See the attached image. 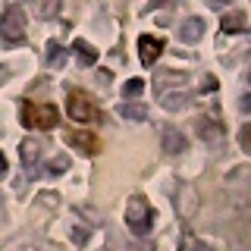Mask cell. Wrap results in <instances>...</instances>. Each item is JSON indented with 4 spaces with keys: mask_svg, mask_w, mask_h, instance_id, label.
I'll return each instance as SVG.
<instances>
[{
    "mask_svg": "<svg viewBox=\"0 0 251 251\" xmlns=\"http://www.w3.org/2000/svg\"><path fill=\"white\" fill-rule=\"evenodd\" d=\"M188 100H192V98H188V94L185 91H167V94H163V107H167V110H182V107H188Z\"/></svg>",
    "mask_w": 251,
    "mask_h": 251,
    "instance_id": "obj_14",
    "label": "cell"
},
{
    "mask_svg": "<svg viewBox=\"0 0 251 251\" xmlns=\"http://www.w3.org/2000/svg\"><path fill=\"white\" fill-rule=\"evenodd\" d=\"M239 145H242V151H248V154H251V123H248V126H242V132H239Z\"/></svg>",
    "mask_w": 251,
    "mask_h": 251,
    "instance_id": "obj_17",
    "label": "cell"
},
{
    "mask_svg": "<svg viewBox=\"0 0 251 251\" xmlns=\"http://www.w3.org/2000/svg\"><path fill=\"white\" fill-rule=\"evenodd\" d=\"M185 251H204V248L198 245V242H185Z\"/></svg>",
    "mask_w": 251,
    "mask_h": 251,
    "instance_id": "obj_19",
    "label": "cell"
},
{
    "mask_svg": "<svg viewBox=\"0 0 251 251\" xmlns=\"http://www.w3.org/2000/svg\"><path fill=\"white\" fill-rule=\"evenodd\" d=\"M66 113L73 116L75 123H100V120H104L98 100H94L85 88H69V94H66Z\"/></svg>",
    "mask_w": 251,
    "mask_h": 251,
    "instance_id": "obj_1",
    "label": "cell"
},
{
    "mask_svg": "<svg viewBox=\"0 0 251 251\" xmlns=\"http://www.w3.org/2000/svg\"><path fill=\"white\" fill-rule=\"evenodd\" d=\"M66 141L75 148V151H82V154H88V157H94V154L100 151V138L94 135V132H85V129L66 132Z\"/></svg>",
    "mask_w": 251,
    "mask_h": 251,
    "instance_id": "obj_5",
    "label": "cell"
},
{
    "mask_svg": "<svg viewBox=\"0 0 251 251\" xmlns=\"http://www.w3.org/2000/svg\"><path fill=\"white\" fill-rule=\"evenodd\" d=\"M179 38H182V41H188V44L201 41V38H204V19H198V16L185 19L182 25H179Z\"/></svg>",
    "mask_w": 251,
    "mask_h": 251,
    "instance_id": "obj_8",
    "label": "cell"
},
{
    "mask_svg": "<svg viewBox=\"0 0 251 251\" xmlns=\"http://www.w3.org/2000/svg\"><path fill=\"white\" fill-rule=\"evenodd\" d=\"M160 53H163V38H157V35H141L138 38V57H141L145 66H154Z\"/></svg>",
    "mask_w": 251,
    "mask_h": 251,
    "instance_id": "obj_6",
    "label": "cell"
},
{
    "mask_svg": "<svg viewBox=\"0 0 251 251\" xmlns=\"http://www.w3.org/2000/svg\"><path fill=\"white\" fill-rule=\"evenodd\" d=\"M151 223H154V210L151 204H148L141 195H132L129 201H126V226L132 229V235H148L151 232Z\"/></svg>",
    "mask_w": 251,
    "mask_h": 251,
    "instance_id": "obj_2",
    "label": "cell"
},
{
    "mask_svg": "<svg viewBox=\"0 0 251 251\" xmlns=\"http://www.w3.org/2000/svg\"><path fill=\"white\" fill-rule=\"evenodd\" d=\"M220 28H223V35H235V31H242V28H245V13H239V10L226 13L223 22H220Z\"/></svg>",
    "mask_w": 251,
    "mask_h": 251,
    "instance_id": "obj_12",
    "label": "cell"
},
{
    "mask_svg": "<svg viewBox=\"0 0 251 251\" xmlns=\"http://www.w3.org/2000/svg\"><path fill=\"white\" fill-rule=\"evenodd\" d=\"M120 116L123 120H132V123H145L148 120V107L138 104V100H126V104H120Z\"/></svg>",
    "mask_w": 251,
    "mask_h": 251,
    "instance_id": "obj_10",
    "label": "cell"
},
{
    "mask_svg": "<svg viewBox=\"0 0 251 251\" xmlns=\"http://www.w3.org/2000/svg\"><path fill=\"white\" fill-rule=\"evenodd\" d=\"M242 110H251V94H245V98H242Z\"/></svg>",
    "mask_w": 251,
    "mask_h": 251,
    "instance_id": "obj_21",
    "label": "cell"
},
{
    "mask_svg": "<svg viewBox=\"0 0 251 251\" xmlns=\"http://www.w3.org/2000/svg\"><path fill=\"white\" fill-rule=\"evenodd\" d=\"M73 53L85 63V66H94V63H98V50H94L88 41H82V38H75V41H73Z\"/></svg>",
    "mask_w": 251,
    "mask_h": 251,
    "instance_id": "obj_11",
    "label": "cell"
},
{
    "mask_svg": "<svg viewBox=\"0 0 251 251\" xmlns=\"http://www.w3.org/2000/svg\"><path fill=\"white\" fill-rule=\"evenodd\" d=\"M248 82H251V73H248Z\"/></svg>",
    "mask_w": 251,
    "mask_h": 251,
    "instance_id": "obj_23",
    "label": "cell"
},
{
    "mask_svg": "<svg viewBox=\"0 0 251 251\" xmlns=\"http://www.w3.org/2000/svg\"><path fill=\"white\" fill-rule=\"evenodd\" d=\"M163 82H176V85H185V73H160V78H157V85Z\"/></svg>",
    "mask_w": 251,
    "mask_h": 251,
    "instance_id": "obj_18",
    "label": "cell"
},
{
    "mask_svg": "<svg viewBox=\"0 0 251 251\" xmlns=\"http://www.w3.org/2000/svg\"><path fill=\"white\" fill-rule=\"evenodd\" d=\"M3 176H6V157L0 154V179H3Z\"/></svg>",
    "mask_w": 251,
    "mask_h": 251,
    "instance_id": "obj_20",
    "label": "cell"
},
{
    "mask_svg": "<svg viewBox=\"0 0 251 251\" xmlns=\"http://www.w3.org/2000/svg\"><path fill=\"white\" fill-rule=\"evenodd\" d=\"M13 251H38V248H35V245H16Z\"/></svg>",
    "mask_w": 251,
    "mask_h": 251,
    "instance_id": "obj_22",
    "label": "cell"
},
{
    "mask_svg": "<svg viewBox=\"0 0 251 251\" xmlns=\"http://www.w3.org/2000/svg\"><path fill=\"white\" fill-rule=\"evenodd\" d=\"M57 123H60V110L53 104H38V100L22 104V126L25 129H53Z\"/></svg>",
    "mask_w": 251,
    "mask_h": 251,
    "instance_id": "obj_3",
    "label": "cell"
},
{
    "mask_svg": "<svg viewBox=\"0 0 251 251\" xmlns=\"http://www.w3.org/2000/svg\"><path fill=\"white\" fill-rule=\"evenodd\" d=\"M47 63H50V66H60L63 63V47L57 41H50V47H47Z\"/></svg>",
    "mask_w": 251,
    "mask_h": 251,
    "instance_id": "obj_16",
    "label": "cell"
},
{
    "mask_svg": "<svg viewBox=\"0 0 251 251\" xmlns=\"http://www.w3.org/2000/svg\"><path fill=\"white\" fill-rule=\"evenodd\" d=\"M0 38H6V41H22L25 38V13H22V6H6V13L0 16Z\"/></svg>",
    "mask_w": 251,
    "mask_h": 251,
    "instance_id": "obj_4",
    "label": "cell"
},
{
    "mask_svg": "<svg viewBox=\"0 0 251 251\" xmlns=\"http://www.w3.org/2000/svg\"><path fill=\"white\" fill-rule=\"evenodd\" d=\"M19 154H22V163H25V167H35V163L41 160V145H38V141H22Z\"/></svg>",
    "mask_w": 251,
    "mask_h": 251,
    "instance_id": "obj_13",
    "label": "cell"
},
{
    "mask_svg": "<svg viewBox=\"0 0 251 251\" xmlns=\"http://www.w3.org/2000/svg\"><path fill=\"white\" fill-rule=\"evenodd\" d=\"M195 126H198V135L204 141H220V138H223V126H220L214 116H201Z\"/></svg>",
    "mask_w": 251,
    "mask_h": 251,
    "instance_id": "obj_9",
    "label": "cell"
},
{
    "mask_svg": "<svg viewBox=\"0 0 251 251\" xmlns=\"http://www.w3.org/2000/svg\"><path fill=\"white\" fill-rule=\"evenodd\" d=\"M141 91H145V82H141V78H129V82H126V88H123V98L135 100Z\"/></svg>",
    "mask_w": 251,
    "mask_h": 251,
    "instance_id": "obj_15",
    "label": "cell"
},
{
    "mask_svg": "<svg viewBox=\"0 0 251 251\" xmlns=\"http://www.w3.org/2000/svg\"><path fill=\"white\" fill-rule=\"evenodd\" d=\"M160 145H163V151H167V154H182V151H188V138L179 129H173V126H170V129H163Z\"/></svg>",
    "mask_w": 251,
    "mask_h": 251,
    "instance_id": "obj_7",
    "label": "cell"
}]
</instances>
